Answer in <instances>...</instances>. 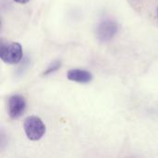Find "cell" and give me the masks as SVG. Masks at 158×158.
<instances>
[{"label": "cell", "mask_w": 158, "mask_h": 158, "mask_svg": "<svg viewBox=\"0 0 158 158\" xmlns=\"http://www.w3.org/2000/svg\"><path fill=\"white\" fill-rule=\"evenodd\" d=\"M24 131L26 136L31 141L40 140L45 133L46 128L42 119L38 117H28L23 123Z\"/></svg>", "instance_id": "cell-1"}, {"label": "cell", "mask_w": 158, "mask_h": 158, "mask_svg": "<svg viewBox=\"0 0 158 158\" xmlns=\"http://www.w3.org/2000/svg\"><path fill=\"white\" fill-rule=\"evenodd\" d=\"M60 68V62L59 61H56V62H54L46 70H45V72L44 73V75H47V74H49V73H51V72H54V71H56V69H58Z\"/></svg>", "instance_id": "cell-6"}, {"label": "cell", "mask_w": 158, "mask_h": 158, "mask_svg": "<svg viewBox=\"0 0 158 158\" xmlns=\"http://www.w3.org/2000/svg\"><path fill=\"white\" fill-rule=\"evenodd\" d=\"M118 26L116 21L111 19H105L101 21L96 28V36L102 42L111 40L118 32Z\"/></svg>", "instance_id": "cell-3"}, {"label": "cell", "mask_w": 158, "mask_h": 158, "mask_svg": "<svg viewBox=\"0 0 158 158\" xmlns=\"http://www.w3.org/2000/svg\"><path fill=\"white\" fill-rule=\"evenodd\" d=\"M67 77L69 81L79 82V83H88L93 80V75L91 72L84 69H70L68 71Z\"/></svg>", "instance_id": "cell-5"}, {"label": "cell", "mask_w": 158, "mask_h": 158, "mask_svg": "<svg viewBox=\"0 0 158 158\" xmlns=\"http://www.w3.org/2000/svg\"><path fill=\"white\" fill-rule=\"evenodd\" d=\"M23 56L22 46L19 43H8L1 45L0 58L6 64H17Z\"/></svg>", "instance_id": "cell-2"}, {"label": "cell", "mask_w": 158, "mask_h": 158, "mask_svg": "<svg viewBox=\"0 0 158 158\" xmlns=\"http://www.w3.org/2000/svg\"><path fill=\"white\" fill-rule=\"evenodd\" d=\"M157 17H158V10H157Z\"/></svg>", "instance_id": "cell-8"}, {"label": "cell", "mask_w": 158, "mask_h": 158, "mask_svg": "<svg viewBox=\"0 0 158 158\" xmlns=\"http://www.w3.org/2000/svg\"><path fill=\"white\" fill-rule=\"evenodd\" d=\"M8 115L11 118H20L26 110V100L23 96L16 94L8 99Z\"/></svg>", "instance_id": "cell-4"}, {"label": "cell", "mask_w": 158, "mask_h": 158, "mask_svg": "<svg viewBox=\"0 0 158 158\" xmlns=\"http://www.w3.org/2000/svg\"><path fill=\"white\" fill-rule=\"evenodd\" d=\"M15 2H17V3H19V4H26V3H28L30 0H14Z\"/></svg>", "instance_id": "cell-7"}]
</instances>
